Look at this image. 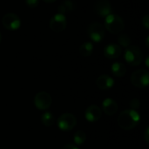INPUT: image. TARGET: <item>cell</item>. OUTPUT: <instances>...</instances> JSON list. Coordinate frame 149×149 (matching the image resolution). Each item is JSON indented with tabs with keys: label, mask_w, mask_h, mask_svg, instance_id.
<instances>
[{
	"label": "cell",
	"mask_w": 149,
	"mask_h": 149,
	"mask_svg": "<svg viewBox=\"0 0 149 149\" xmlns=\"http://www.w3.org/2000/svg\"><path fill=\"white\" fill-rule=\"evenodd\" d=\"M140 120L141 116L137 111L133 109H127L119 115L118 125L124 130H131L138 125Z\"/></svg>",
	"instance_id": "obj_1"
},
{
	"label": "cell",
	"mask_w": 149,
	"mask_h": 149,
	"mask_svg": "<svg viewBox=\"0 0 149 149\" xmlns=\"http://www.w3.org/2000/svg\"><path fill=\"white\" fill-rule=\"evenodd\" d=\"M104 27L112 34H119L124 30L125 24L120 16L111 13L106 17Z\"/></svg>",
	"instance_id": "obj_2"
},
{
	"label": "cell",
	"mask_w": 149,
	"mask_h": 149,
	"mask_svg": "<svg viewBox=\"0 0 149 149\" xmlns=\"http://www.w3.org/2000/svg\"><path fill=\"white\" fill-rule=\"evenodd\" d=\"M143 59V53L140 47L129 45L125 51V60L131 66L139 65Z\"/></svg>",
	"instance_id": "obj_3"
},
{
	"label": "cell",
	"mask_w": 149,
	"mask_h": 149,
	"mask_svg": "<svg viewBox=\"0 0 149 149\" xmlns=\"http://www.w3.org/2000/svg\"><path fill=\"white\" fill-rule=\"evenodd\" d=\"M132 84L138 88H145L149 84V72L148 70L139 69L131 75Z\"/></svg>",
	"instance_id": "obj_4"
},
{
	"label": "cell",
	"mask_w": 149,
	"mask_h": 149,
	"mask_svg": "<svg viewBox=\"0 0 149 149\" xmlns=\"http://www.w3.org/2000/svg\"><path fill=\"white\" fill-rule=\"evenodd\" d=\"M87 33L91 40L96 43H100L103 40L106 35V29L104 25L99 22L92 23L87 29Z\"/></svg>",
	"instance_id": "obj_5"
},
{
	"label": "cell",
	"mask_w": 149,
	"mask_h": 149,
	"mask_svg": "<svg viewBox=\"0 0 149 149\" xmlns=\"http://www.w3.org/2000/svg\"><path fill=\"white\" fill-rule=\"evenodd\" d=\"M58 127L60 130L62 131H70L72 128H74V127L77 124V120L76 117L72 114V113H63L61 114L57 121Z\"/></svg>",
	"instance_id": "obj_6"
},
{
	"label": "cell",
	"mask_w": 149,
	"mask_h": 149,
	"mask_svg": "<svg viewBox=\"0 0 149 149\" xmlns=\"http://www.w3.org/2000/svg\"><path fill=\"white\" fill-rule=\"evenodd\" d=\"M52 103V96L46 92H39L34 97V105L39 110L48 109Z\"/></svg>",
	"instance_id": "obj_7"
},
{
	"label": "cell",
	"mask_w": 149,
	"mask_h": 149,
	"mask_svg": "<svg viewBox=\"0 0 149 149\" xmlns=\"http://www.w3.org/2000/svg\"><path fill=\"white\" fill-rule=\"evenodd\" d=\"M2 24L6 30L16 31V30L19 29V27L21 25V21L17 15H16L15 13H12V12H9V13H6L3 17Z\"/></svg>",
	"instance_id": "obj_8"
},
{
	"label": "cell",
	"mask_w": 149,
	"mask_h": 149,
	"mask_svg": "<svg viewBox=\"0 0 149 149\" xmlns=\"http://www.w3.org/2000/svg\"><path fill=\"white\" fill-rule=\"evenodd\" d=\"M67 25L66 17L65 15L57 13L55 14L50 20V28L54 32H61L63 31Z\"/></svg>",
	"instance_id": "obj_9"
},
{
	"label": "cell",
	"mask_w": 149,
	"mask_h": 149,
	"mask_svg": "<svg viewBox=\"0 0 149 149\" xmlns=\"http://www.w3.org/2000/svg\"><path fill=\"white\" fill-rule=\"evenodd\" d=\"M94 9L96 13L102 17H106L113 11V8L109 0H98L95 3Z\"/></svg>",
	"instance_id": "obj_10"
},
{
	"label": "cell",
	"mask_w": 149,
	"mask_h": 149,
	"mask_svg": "<svg viewBox=\"0 0 149 149\" xmlns=\"http://www.w3.org/2000/svg\"><path fill=\"white\" fill-rule=\"evenodd\" d=\"M102 115V111L100 107L96 105H91L89 106L85 113V117L86 120L89 122H96L98 121Z\"/></svg>",
	"instance_id": "obj_11"
},
{
	"label": "cell",
	"mask_w": 149,
	"mask_h": 149,
	"mask_svg": "<svg viewBox=\"0 0 149 149\" xmlns=\"http://www.w3.org/2000/svg\"><path fill=\"white\" fill-rule=\"evenodd\" d=\"M122 53L121 46L116 44H109L104 49V55L109 59H114L119 58Z\"/></svg>",
	"instance_id": "obj_12"
},
{
	"label": "cell",
	"mask_w": 149,
	"mask_h": 149,
	"mask_svg": "<svg viewBox=\"0 0 149 149\" xmlns=\"http://www.w3.org/2000/svg\"><path fill=\"white\" fill-rule=\"evenodd\" d=\"M113 85H114V79L107 74L100 75L96 79V86H98V88L101 90L110 89L113 86Z\"/></svg>",
	"instance_id": "obj_13"
},
{
	"label": "cell",
	"mask_w": 149,
	"mask_h": 149,
	"mask_svg": "<svg viewBox=\"0 0 149 149\" xmlns=\"http://www.w3.org/2000/svg\"><path fill=\"white\" fill-rule=\"evenodd\" d=\"M102 109L106 114L111 116L117 113L118 104L114 100H113L111 98H107L102 102Z\"/></svg>",
	"instance_id": "obj_14"
},
{
	"label": "cell",
	"mask_w": 149,
	"mask_h": 149,
	"mask_svg": "<svg viewBox=\"0 0 149 149\" xmlns=\"http://www.w3.org/2000/svg\"><path fill=\"white\" fill-rule=\"evenodd\" d=\"M76 6L77 4L74 0H64L58 8V13L65 15L66 13L72 12L75 10Z\"/></svg>",
	"instance_id": "obj_15"
},
{
	"label": "cell",
	"mask_w": 149,
	"mask_h": 149,
	"mask_svg": "<svg viewBox=\"0 0 149 149\" xmlns=\"http://www.w3.org/2000/svg\"><path fill=\"white\" fill-rule=\"evenodd\" d=\"M126 65L121 62H115L112 65V72L116 77H123L126 73Z\"/></svg>",
	"instance_id": "obj_16"
},
{
	"label": "cell",
	"mask_w": 149,
	"mask_h": 149,
	"mask_svg": "<svg viewBox=\"0 0 149 149\" xmlns=\"http://www.w3.org/2000/svg\"><path fill=\"white\" fill-rule=\"evenodd\" d=\"M93 52V45L91 42H86L79 47V53L83 57H89Z\"/></svg>",
	"instance_id": "obj_17"
},
{
	"label": "cell",
	"mask_w": 149,
	"mask_h": 149,
	"mask_svg": "<svg viewBox=\"0 0 149 149\" xmlns=\"http://www.w3.org/2000/svg\"><path fill=\"white\" fill-rule=\"evenodd\" d=\"M41 121L42 124L45 127H51L54 124L55 122V118L53 116V114L50 112H46L42 116H41Z\"/></svg>",
	"instance_id": "obj_18"
},
{
	"label": "cell",
	"mask_w": 149,
	"mask_h": 149,
	"mask_svg": "<svg viewBox=\"0 0 149 149\" xmlns=\"http://www.w3.org/2000/svg\"><path fill=\"white\" fill-rule=\"evenodd\" d=\"M73 141L75 142V144L77 145H82L86 141V134L84 131H77L74 134L73 136Z\"/></svg>",
	"instance_id": "obj_19"
},
{
	"label": "cell",
	"mask_w": 149,
	"mask_h": 149,
	"mask_svg": "<svg viewBox=\"0 0 149 149\" xmlns=\"http://www.w3.org/2000/svg\"><path fill=\"white\" fill-rule=\"evenodd\" d=\"M118 41H119L120 45L122 47H125V48L128 47V46L130 45V42H131L129 36L127 35L126 33L120 34V35L119 36V38H118Z\"/></svg>",
	"instance_id": "obj_20"
},
{
	"label": "cell",
	"mask_w": 149,
	"mask_h": 149,
	"mask_svg": "<svg viewBox=\"0 0 149 149\" xmlns=\"http://www.w3.org/2000/svg\"><path fill=\"white\" fill-rule=\"evenodd\" d=\"M129 106L131 107V109L133 110H135V109H138L141 106V102L138 99H133L130 102H129Z\"/></svg>",
	"instance_id": "obj_21"
},
{
	"label": "cell",
	"mask_w": 149,
	"mask_h": 149,
	"mask_svg": "<svg viewBox=\"0 0 149 149\" xmlns=\"http://www.w3.org/2000/svg\"><path fill=\"white\" fill-rule=\"evenodd\" d=\"M25 3L30 8H36L39 4V0H25Z\"/></svg>",
	"instance_id": "obj_22"
},
{
	"label": "cell",
	"mask_w": 149,
	"mask_h": 149,
	"mask_svg": "<svg viewBox=\"0 0 149 149\" xmlns=\"http://www.w3.org/2000/svg\"><path fill=\"white\" fill-rule=\"evenodd\" d=\"M142 25L147 29H149V16L148 15H145L142 18Z\"/></svg>",
	"instance_id": "obj_23"
},
{
	"label": "cell",
	"mask_w": 149,
	"mask_h": 149,
	"mask_svg": "<svg viewBox=\"0 0 149 149\" xmlns=\"http://www.w3.org/2000/svg\"><path fill=\"white\" fill-rule=\"evenodd\" d=\"M144 138H145V141H146V142H147V143H149V127H146Z\"/></svg>",
	"instance_id": "obj_24"
},
{
	"label": "cell",
	"mask_w": 149,
	"mask_h": 149,
	"mask_svg": "<svg viewBox=\"0 0 149 149\" xmlns=\"http://www.w3.org/2000/svg\"><path fill=\"white\" fill-rule=\"evenodd\" d=\"M62 149H79L78 148V147H76L75 145H73V144H66V145H65Z\"/></svg>",
	"instance_id": "obj_25"
},
{
	"label": "cell",
	"mask_w": 149,
	"mask_h": 149,
	"mask_svg": "<svg viewBox=\"0 0 149 149\" xmlns=\"http://www.w3.org/2000/svg\"><path fill=\"white\" fill-rule=\"evenodd\" d=\"M146 46L147 48H149V37H147L146 38Z\"/></svg>",
	"instance_id": "obj_26"
},
{
	"label": "cell",
	"mask_w": 149,
	"mask_h": 149,
	"mask_svg": "<svg viewBox=\"0 0 149 149\" xmlns=\"http://www.w3.org/2000/svg\"><path fill=\"white\" fill-rule=\"evenodd\" d=\"M44 2H45V3H54L55 1H57V0H43Z\"/></svg>",
	"instance_id": "obj_27"
},
{
	"label": "cell",
	"mask_w": 149,
	"mask_h": 149,
	"mask_svg": "<svg viewBox=\"0 0 149 149\" xmlns=\"http://www.w3.org/2000/svg\"><path fill=\"white\" fill-rule=\"evenodd\" d=\"M148 57H147V60H146V65L147 66H149V65H148Z\"/></svg>",
	"instance_id": "obj_28"
},
{
	"label": "cell",
	"mask_w": 149,
	"mask_h": 149,
	"mask_svg": "<svg viewBox=\"0 0 149 149\" xmlns=\"http://www.w3.org/2000/svg\"><path fill=\"white\" fill-rule=\"evenodd\" d=\"M1 40H2V34H1V32H0V42H1Z\"/></svg>",
	"instance_id": "obj_29"
},
{
	"label": "cell",
	"mask_w": 149,
	"mask_h": 149,
	"mask_svg": "<svg viewBox=\"0 0 149 149\" xmlns=\"http://www.w3.org/2000/svg\"><path fill=\"white\" fill-rule=\"evenodd\" d=\"M1 149H7V148H1Z\"/></svg>",
	"instance_id": "obj_30"
}]
</instances>
